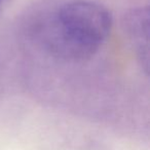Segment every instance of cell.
<instances>
[{
	"mask_svg": "<svg viewBox=\"0 0 150 150\" xmlns=\"http://www.w3.org/2000/svg\"><path fill=\"white\" fill-rule=\"evenodd\" d=\"M9 0H0V9H2L4 6H6V4L8 3Z\"/></svg>",
	"mask_w": 150,
	"mask_h": 150,
	"instance_id": "cell-3",
	"label": "cell"
},
{
	"mask_svg": "<svg viewBox=\"0 0 150 150\" xmlns=\"http://www.w3.org/2000/svg\"><path fill=\"white\" fill-rule=\"evenodd\" d=\"M125 31L136 50V54L144 70L149 68V31L150 13L148 7L132 9L125 16Z\"/></svg>",
	"mask_w": 150,
	"mask_h": 150,
	"instance_id": "cell-2",
	"label": "cell"
},
{
	"mask_svg": "<svg viewBox=\"0 0 150 150\" xmlns=\"http://www.w3.org/2000/svg\"><path fill=\"white\" fill-rule=\"evenodd\" d=\"M112 28L111 13L96 2L62 5L41 28L42 41L50 52L71 61L90 59L106 41Z\"/></svg>",
	"mask_w": 150,
	"mask_h": 150,
	"instance_id": "cell-1",
	"label": "cell"
}]
</instances>
